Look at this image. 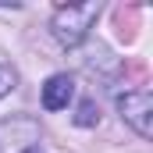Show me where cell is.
I'll return each instance as SVG.
<instances>
[{
  "mask_svg": "<svg viewBox=\"0 0 153 153\" xmlns=\"http://www.w3.org/2000/svg\"><path fill=\"white\" fill-rule=\"evenodd\" d=\"M96 14H100V4H68V7H57V14L50 22L53 39L64 43V46H78L82 39L89 36Z\"/></svg>",
  "mask_w": 153,
  "mask_h": 153,
  "instance_id": "cell-1",
  "label": "cell"
},
{
  "mask_svg": "<svg viewBox=\"0 0 153 153\" xmlns=\"http://www.w3.org/2000/svg\"><path fill=\"white\" fill-rule=\"evenodd\" d=\"M117 111H121V117H125L143 139L153 135V96L146 89H132V93L117 96Z\"/></svg>",
  "mask_w": 153,
  "mask_h": 153,
  "instance_id": "cell-2",
  "label": "cell"
},
{
  "mask_svg": "<svg viewBox=\"0 0 153 153\" xmlns=\"http://www.w3.org/2000/svg\"><path fill=\"white\" fill-rule=\"evenodd\" d=\"M75 121H78V125H85V128H89V125H96V121H100V114H96V103H93V100H85V103L78 107Z\"/></svg>",
  "mask_w": 153,
  "mask_h": 153,
  "instance_id": "cell-4",
  "label": "cell"
},
{
  "mask_svg": "<svg viewBox=\"0 0 153 153\" xmlns=\"http://www.w3.org/2000/svg\"><path fill=\"white\" fill-rule=\"evenodd\" d=\"M11 89H14V71L0 64V100H4V96H7Z\"/></svg>",
  "mask_w": 153,
  "mask_h": 153,
  "instance_id": "cell-5",
  "label": "cell"
},
{
  "mask_svg": "<svg viewBox=\"0 0 153 153\" xmlns=\"http://www.w3.org/2000/svg\"><path fill=\"white\" fill-rule=\"evenodd\" d=\"M75 96V82L71 75H50L46 85H43V107L46 111H64Z\"/></svg>",
  "mask_w": 153,
  "mask_h": 153,
  "instance_id": "cell-3",
  "label": "cell"
},
{
  "mask_svg": "<svg viewBox=\"0 0 153 153\" xmlns=\"http://www.w3.org/2000/svg\"><path fill=\"white\" fill-rule=\"evenodd\" d=\"M25 153H43V150H36V146H32V150H25Z\"/></svg>",
  "mask_w": 153,
  "mask_h": 153,
  "instance_id": "cell-6",
  "label": "cell"
}]
</instances>
